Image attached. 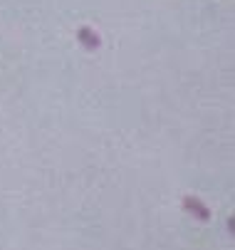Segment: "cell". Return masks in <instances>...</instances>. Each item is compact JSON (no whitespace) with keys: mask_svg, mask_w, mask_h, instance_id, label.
<instances>
[{"mask_svg":"<svg viewBox=\"0 0 235 250\" xmlns=\"http://www.w3.org/2000/svg\"><path fill=\"white\" fill-rule=\"evenodd\" d=\"M183 208L191 213L193 218H198V221H208L211 218V210L206 208V203L200 198H196V196H186L183 198Z\"/></svg>","mask_w":235,"mask_h":250,"instance_id":"6da1fadb","label":"cell"},{"mask_svg":"<svg viewBox=\"0 0 235 250\" xmlns=\"http://www.w3.org/2000/svg\"><path fill=\"white\" fill-rule=\"evenodd\" d=\"M77 38H79V42H82L87 50H99V45H102L99 35H97L92 27H79V30H77Z\"/></svg>","mask_w":235,"mask_h":250,"instance_id":"7a4b0ae2","label":"cell"}]
</instances>
